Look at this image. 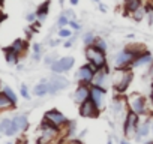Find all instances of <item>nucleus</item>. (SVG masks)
I'll list each match as a JSON object with an SVG mask.
<instances>
[{
	"mask_svg": "<svg viewBox=\"0 0 153 144\" xmlns=\"http://www.w3.org/2000/svg\"><path fill=\"white\" fill-rule=\"evenodd\" d=\"M132 80H134V74H132V71L128 69V68L117 69L114 74H113V86H114V89L119 93L126 92L128 87L131 86Z\"/></svg>",
	"mask_w": 153,
	"mask_h": 144,
	"instance_id": "nucleus-1",
	"label": "nucleus"
},
{
	"mask_svg": "<svg viewBox=\"0 0 153 144\" xmlns=\"http://www.w3.org/2000/svg\"><path fill=\"white\" fill-rule=\"evenodd\" d=\"M84 56H86L87 62H89L96 71L107 66V56H105V51L101 50V48H98L96 45H89V47H86Z\"/></svg>",
	"mask_w": 153,
	"mask_h": 144,
	"instance_id": "nucleus-2",
	"label": "nucleus"
},
{
	"mask_svg": "<svg viewBox=\"0 0 153 144\" xmlns=\"http://www.w3.org/2000/svg\"><path fill=\"white\" fill-rule=\"evenodd\" d=\"M128 107H129V111H134L137 113L138 116L141 114H147L149 111V102L147 99L140 95V93H132L131 96H128Z\"/></svg>",
	"mask_w": 153,
	"mask_h": 144,
	"instance_id": "nucleus-3",
	"label": "nucleus"
},
{
	"mask_svg": "<svg viewBox=\"0 0 153 144\" xmlns=\"http://www.w3.org/2000/svg\"><path fill=\"white\" fill-rule=\"evenodd\" d=\"M138 126H140V116L134 111H128L126 117H125V123H123V132L128 138L137 137L138 132Z\"/></svg>",
	"mask_w": 153,
	"mask_h": 144,
	"instance_id": "nucleus-4",
	"label": "nucleus"
},
{
	"mask_svg": "<svg viewBox=\"0 0 153 144\" xmlns=\"http://www.w3.org/2000/svg\"><path fill=\"white\" fill-rule=\"evenodd\" d=\"M137 57V54L128 48H125L123 51L117 53L114 56V60H113V65L116 69H123V68H129L131 63L134 62V59Z\"/></svg>",
	"mask_w": 153,
	"mask_h": 144,
	"instance_id": "nucleus-5",
	"label": "nucleus"
},
{
	"mask_svg": "<svg viewBox=\"0 0 153 144\" xmlns=\"http://www.w3.org/2000/svg\"><path fill=\"white\" fill-rule=\"evenodd\" d=\"M44 120H47L50 125H53V126H56V128H59V129L66 128L68 123H69V120H68L59 110H50V111H47L45 116H44Z\"/></svg>",
	"mask_w": 153,
	"mask_h": 144,
	"instance_id": "nucleus-6",
	"label": "nucleus"
},
{
	"mask_svg": "<svg viewBox=\"0 0 153 144\" xmlns=\"http://www.w3.org/2000/svg\"><path fill=\"white\" fill-rule=\"evenodd\" d=\"M27 126H29V119H27V116H24V114L17 116V117H14V119L11 120V126L8 128V131L5 132V135H9V137H11V135H15V134L21 132V131H26Z\"/></svg>",
	"mask_w": 153,
	"mask_h": 144,
	"instance_id": "nucleus-7",
	"label": "nucleus"
},
{
	"mask_svg": "<svg viewBox=\"0 0 153 144\" xmlns=\"http://www.w3.org/2000/svg\"><path fill=\"white\" fill-rule=\"evenodd\" d=\"M95 74H96V69L90 63H87V65H83L76 71V80L80 81V84H92Z\"/></svg>",
	"mask_w": 153,
	"mask_h": 144,
	"instance_id": "nucleus-8",
	"label": "nucleus"
},
{
	"mask_svg": "<svg viewBox=\"0 0 153 144\" xmlns=\"http://www.w3.org/2000/svg\"><path fill=\"white\" fill-rule=\"evenodd\" d=\"M78 113L81 117H87V119H95L99 116L101 113V108L92 101V99H87L86 102H83L78 108Z\"/></svg>",
	"mask_w": 153,
	"mask_h": 144,
	"instance_id": "nucleus-9",
	"label": "nucleus"
},
{
	"mask_svg": "<svg viewBox=\"0 0 153 144\" xmlns=\"http://www.w3.org/2000/svg\"><path fill=\"white\" fill-rule=\"evenodd\" d=\"M74 57H69V56H66V57H60V59H57L53 65H51V71L54 72V74H62V72H68V71H71V68L74 66Z\"/></svg>",
	"mask_w": 153,
	"mask_h": 144,
	"instance_id": "nucleus-10",
	"label": "nucleus"
},
{
	"mask_svg": "<svg viewBox=\"0 0 153 144\" xmlns=\"http://www.w3.org/2000/svg\"><path fill=\"white\" fill-rule=\"evenodd\" d=\"M105 95H107V89H104V87H101V86L92 84V87H90V99H92L101 110H102V107H104Z\"/></svg>",
	"mask_w": 153,
	"mask_h": 144,
	"instance_id": "nucleus-11",
	"label": "nucleus"
},
{
	"mask_svg": "<svg viewBox=\"0 0 153 144\" xmlns=\"http://www.w3.org/2000/svg\"><path fill=\"white\" fill-rule=\"evenodd\" d=\"M87 99H90V87H89V84H80L76 87V90L74 92V102L81 105Z\"/></svg>",
	"mask_w": 153,
	"mask_h": 144,
	"instance_id": "nucleus-12",
	"label": "nucleus"
},
{
	"mask_svg": "<svg viewBox=\"0 0 153 144\" xmlns=\"http://www.w3.org/2000/svg\"><path fill=\"white\" fill-rule=\"evenodd\" d=\"M153 63V56L149 53V51H144L141 53L140 56H137L134 59V62L131 63V69H135V68H141V66H147V65H152Z\"/></svg>",
	"mask_w": 153,
	"mask_h": 144,
	"instance_id": "nucleus-13",
	"label": "nucleus"
},
{
	"mask_svg": "<svg viewBox=\"0 0 153 144\" xmlns=\"http://www.w3.org/2000/svg\"><path fill=\"white\" fill-rule=\"evenodd\" d=\"M48 83H50V86H51V93H57L59 90H63V89H66V87L69 86V81H68L66 78L60 77V75L51 77V80H50Z\"/></svg>",
	"mask_w": 153,
	"mask_h": 144,
	"instance_id": "nucleus-14",
	"label": "nucleus"
},
{
	"mask_svg": "<svg viewBox=\"0 0 153 144\" xmlns=\"http://www.w3.org/2000/svg\"><path fill=\"white\" fill-rule=\"evenodd\" d=\"M107 81H108V66H105V68L96 71V74H95V78H93L92 84L101 86V87L107 89Z\"/></svg>",
	"mask_w": 153,
	"mask_h": 144,
	"instance_id": "nucleus-15",
	"label": "nucleus"
},
{
	"mask_svg": "<svg viewBox=\"0 0 153 144\" xmlns=\"http://www.w3.org/2000/svg\"><path fill=\"white\" fill-rule=\"evenodd\" d=\"M129 107H128V101L126 99H123V98H116L114 101H113V111H114V114L116 116H120L125 110H128Z\"/></svg>",
	"mask_w": 153,
	"mask_h": 144,
	"instance_id": "nucleus-16",
	"label": "nucleus"
},
{
	"mask_svg": "<svg viewBox=\"0 0 153 144\" xmlns=\"http://www.w3.org/2000/svg\"><path fill=\"white\" fill-rule=\"evenodd\" d=\"M33 93H35L36 96H45L47 93H51V86H50V83H48L47 80H44L42 83L36 84V86L33 87Z\"/></svg>",
	"mask_w": 153,
	"mask_h": 144,
	"instance_id": "nucleus-17",
	"label": "nucleus"
},
{
	"mask_svg": "<svg viewBox=\"0 0 153 144\" xmlns=\"http://www.w3.org/2000/svg\"><path fill=\"white\" fill-rule=\"evenodd\" d=\"M48 9H50V0H45V2L36 9V17H38V21H44L48 15Z\"/></svg>",
	"mask_w": 153,
	"mask_h": 144,
	"instance_id": "nucleus-18",
	"label": "nucleus"
},
{
	"mask_svg": "<svg viewBox=\"0 0 153 144\" xmlns=\"http://www.w3.org/2000/svg\"><path fill=\"white\" fill-rule=\"evenodd\" d=\"M140 6H143L141 0H125V12L129 14V15L132 12H135Z\"/></svg>",
	"mask_w": 153,
	"mask_h": 144,
	"instance_id": "nucleus-19",
	"label": "nucleus"
},
{
	"mask_svg": "<svg viewBox=\"0 0 153 144\" xmlns=\"http://www.w3.org/2000/svg\"><path fill=\"white\" fill-rule=\"evenodd\" d=\"M9 48H11L12 51H15L17 54H23V53L27 50V44H26V41H23V39H15Z\"/></svg>",
	"mask_w": 153,
	"mask_h": 144,
	"instance_id": "nucleus-20",
	"label": "nucleus"
},
{
	"mask_svg": "<svg viewBox=\"0 0 153 144\" xmlns=\"http://www.w3.org/2000/svg\"><path fill=\"white\" fill-rule=\"evenodd\" d=\"M150 131H152V123H150V120H149V122H144L143 125L140 123L138 132H137V140H141V137H147V135L150 134Z\"/></svg>",
	"mask_w": 153,
	"mask_h": 144,
	"instance_id": "nucleus-21",
	"label": "nucleus"
},
{
	"mask_svg": "<svg viewBox=\"0 0 153 144\" xmlns=\"http://www.w3.org/2000/svg\"><path fill=\"white\" fill-rule=\"evenodd\" d=\"M12 107H15V104H14L3 92H0V111L9 110V108H12Z\"/></svg>",
	"mask_w": 153,
	"mask_h": 144,
	"instance_id": "nucleus-22",
	"label": "nucleus"
},
{
	"mask_svg": "<svg viewBox=\"0 0 153 144\" xmlns=\"http://www.w3.org/2000/svg\"><path fill=\"white\" fill-rule=\"evenodd\" d=\"M131 17H132L135 21H143V20L147 17V6H140L135 12L131 14Z\"/></svg>",
	"mask_w": 153,
	"mask_h": 144,
	"instance_id": "nucleus-23",
	"label": "nucleus"
},
{
	"mask_svg": "<svg viewBox=\"0 0 153 144\" xmlns=\"http://www.w3.org/2000/svg\"><path fill=\"white\" fill-rule=\"evenodd\" d=\"M5 56H6V62H8L9 65H17V63H18V56H20V54H17V53L12 51L11 48H6Z\"/></svg>",
	"mask_w": 153,
	"mask_h": 144,
	"instance_id": "nucleus-24",
	"label": "nucleus"
},
{
	"mask_svg": "<svg viewBox=\"0 0 153 144\" xmlns=\"http://www.w3.org/2000/svg\"><path fill=\"white\" fill-rule=\"evenodd\" d=\"M95 41H96V36H95V33H92V32H89V33H86V35L83 36V42H84V45H86V47L93 45V44H95Z\"/></svg>",
	"mask_w": 153,
	"mask_h": 144,
	"instance_id": "nucleus-25",
	"label": "nucleus"
},
{
	"mask_svg": "<svg viewBox=\"0 0 153 144\" xmlns=\"http://www.w3.org/2000/svg\"><path fill=\"white\" fill-rule=\"evenodd\" d=\"M2 92H3V93H5V95H6V96H8V98H9L12 102H14V104H17V95H15V92H14L11 87L5 86V87L2 89Z\"/></svg>",
	"mask_w": 153,
	"mask_h": 144,
	"instance_id": "nucleus-26",
	"label": "nucleus"
},
{
	"mask_svg": "<svg viewBox=\"0 0 153 144\" xmlns=\"http://www.w3.org/2000/svg\"><path fill=\"white\" fill-rule=\"evenodd\" d=\"M93 45H96L98 48H101V50H104V51L108 50V44H107V41H105L104 38H96V41H95Z\"/></svg>",
	"mask_w": 153,
	"mask_h": 144,
	"instance_id": "nucleus-27",
	"label": "nucleus"
},
{
	"mask_svg": "<svg viewBox=\"0 0 153 144\" xmlns=\"http://www.w3.org/2000/svg\"><path fill=\"white\" fill-rule=\"evenodd\" d=\"M69 24V18L65 15V14H62L59 18H57V26L62 29V27H65V26H68Z\"/></svg>",
	"mask_w": 153,
	"mask_h": 144,
	"instance_id": "nucleus-28",
	"label": "nucleus"
},
{
	"mask_svg": "<svg viewBox=\"0 0 153 144\" xmlns=\"http://www.w3.org/2000/svg\"><path fill=\"white\" fill-rule=\"evenodd\" d=\"M71 36H72L71 29H65V27H62V29L59 30V38H71Z\"/></svg>",
	"mask_w": 153,
	"mask_h": 144,
	"instance_id": "nucleus-29",
	"label": "nucleus"
},
{
	"mask_svg": "<svg viewBox=\"0 0 153 144\" xmlns=\"http://www.w3.org/2000/svg\"><path fill=\"white\" fill-rule=\"evenodd\" d=\"M57 59H59V57H57V54H56V53H51V54H48V56L45 57V65H50V66H51Z\"/></svg>",
	"mask_w": 153,
	"mask_h": 144,
	"instance_id": "nucleus-30",
	"label": "nucleus"
},
{
	"mask_svg": "<svg viewBox=\"0 0 153 144\" xmlns=\"http://www.w3.org/2000/svg\"><path fill=\"white\" fill-rule=\"evenodd\" d=\"M9 126H11V120H9V119H5L2 123H0V129H2V132H3V134L8 131V128H9Z\"/></svg>",
	"mask_w": 153,
	"mask_h": 144,
	"instance_id": "nucleus-31",
	"label": "nucleus"
},
{
	"mask_svg": "<svg viewBox=\"0 0 153 144\" xmlns=\"http://www.w3.org/2000/svg\"><path fill=\"white\" fill-rule=\"evenodd\" d=\"M72 30H81V26L78 24V23H76L75 20H69V24H68Z\"/></svg>",
	"mask_w": 153,
	"mask_h": 144,
	"instance_id": "nucleus-32",
	"label": "nucleus"
},
{
	"mask_svg": "<svg viewBox=\"0 0 153 144\" xmlns=\"http://www.w3.org/2000/svg\"><path fill=\"white\" fill-rule=\"evenodd\" d=\"M26 20H27L29 23H35V21L38 20V17H36V12H30V14H27V15H26Z\"/></svg>",
	"mask_w": 153,
	"mask_h": 144,
	"instance_id": "nucleus-33",
	"label": "nucleus"
},
{
	"mask_svg": "<svg viewBox=\"0 0 153 144\" xmlns=\"http://www.w3.org/2000/svg\"><path fill=\"white\" fill-rule=\"evenodd\" d=\"M21 95H23V98H26V99H29V90H27V87L23 84L21 86Z\"/></svg>",
	"mask_w": 153,
	"mask_h": 144,
	"instance_id": "nucleus-34",
	"label": "nucleus"
},
{
	"mask_svg": "<svg viewBox=\"0 0 153 144\" xmlns=\"http://www.w3.org/2000/svg\"><path fill=\"white\" fill-rule=\"evenodd\" d=\"M74 41H75V36H71L66 42H65V47L66 48H69V47H72V44H74Z\"/></svg>",
	"mask_w": 153,
	"mask_h": 144,
	"instance_id": "nucleus-35",
	"label": "nucleus"
},
{
	"mask_svg": "<svg viewBox=\"0 0 153 144\" xmlns=\"http://www.w3.org/2000/svg\"><path fill=\"white\" fill-rule=\"evenodd\" d=\"M63 14H65V15H66V17H68L69 20H74V17H75V15H74V11H71V9H68V11H65Z\"/></svg>",
	"mask_w": 153,
	"mask_h": 144,
	"instance_id": "nucleus-36",
	"label": "nucleus"
},
{
	"mask_svg": "<svg viewBox=\"0 0 153 144\" xmlns=\"http://www.w3.org/2000/svg\"><path fill=\"white\" fill-rule=\"evenodd\" d=\"M33 54H41V45L39 44L33 45Z\"/></svg>",
	"mask_w": 153,
	"mask_h": 144,
	"instance_id": "nucleus-37",
	"label": "nucleus"
},
{
	"mask_svg": "<svg viewBox=\"0 0 153 144\" xmlns=\"http://www.w3.org/2000/svg\"><path fill=\"white\" fill-rule=\"evenodd\" d=\"M65 144H83L80 140H69V141H66Z\"/></svg>",
	"mask_w": 153,
	"mask_h": 144,
	"instance_id": "nucleus-38",
	"label": "nucleus"
},
{
	"mask_svg": "<svg viewBox=\"0 0 153 144\" xmlns=\"http://www.w3.org/2000/svg\"><path fill=\"white\" fill-rule=\"evenodd\" d=\"M149 77H150V78H153V63L150 65V69H149Z\"/></svg>",
	"mask_w": 153,
	"mask_h": 144,
	"instance_id": "nucleus-39",
	"label": "nucleus"
},
{
	"mask_svg": "<svg viewBox=\"0 0 153 144\" xmlns=\"http://www.w3.org/2000/svg\"><path fill=\"white\" fill-rule=\"evenodd\" d=\"M78 2H80V0H69L71 6H76V5H78Z\"/></svg>",
	"mask_w": 153,
	"mask_h": 144,
	"instance_id": "nucleus-40",
	"label": "nucleus"
},
{
	"mask_svg": "<svg viewBox=\"0 0 153 144\" xmlns=\"http://www.w3.org/2000/svg\"><path fill=\"white\" fill-rule=\"evenodd\" d=\"M99 9H101L102 12H105V11H107V6H105V5H102V3H99Z\"/></svg>",
	"mask_w": 153,
	"mask_h": 144,
	"instance_id": "nucleus-41",
	"label": "nucleus"
},
{
	"mask_svg": "<svg viewBox=\"0 0 153 144\" xmlns=\"http://www.w3.org/2000/svg\"><path fill=\"white\" fill-rule=\"evenodd\" d=\"M150 101H152V104H153V84H152V92H150Z\"/></svg>",
	"mask_w": 153,
	"mask_h": 144,
	"instance_id": "nucleus-42",
	"label": "nucleus"
},
{
	"mask_svg": "<svg viewBox=\"0 0 153 144\" xmlns=\"http://www.w3.org/2000/svg\"><path fill=\"white\" fill-rule=\"evenodd\" d=\"M33 59H35V60H39V59H41V54H33Z\"/></svg>",
	"mask_w": 153,
	"mask_h": 144,
	"instance_id": "nucleus-43",
	"label": "nucleus"
},
{
	"mask_svg": "<svg viewBox=\"0 0 153 144\" xmlns=\"http://www.w3.org/2000/svg\"><path fill=\"white\" fill-rule=\"evenodd\" d=\"M120 144H131V143H128L126 140H122V141H120Z\"/></svg>",
	"mask_w": 153,
	"mask_h": 144,
	"instance_id": "nucleus-44",
	"label": "nucleus"
},
{
	"mask_svg": "<svg viewBox=\"0 0 153 144\" xmlns=\"http://www.w3.org/2000/svg\"><path fill=\"white\" fill-rule=\"evenodd\" d=\"M93 2H95V3H101V0H93Z\"/></svg>",
	"mask_w": 153,
	"mask_h": 144,
	"instance_id": "nucleus-45",
	"label": "nucleus"
},
{
	"mask_svg": "<svg viewBox=\"0 0 153 144\" xmlns=\"http://www.w3.org/2000/svg\"><path fill=\"white\" fill-rule=\"evenodd\" d=\"M107 144H113V141H111V140H108V143H107Z\"/></svg>",
	"mask_w": 153,
	"mask_h": 144,
	"instance_id": "nucleus-46",
	"label": "nucleus"
},
{
	"mask_svg": "<svg viewBox=\"0 0 153 144\" xmlns=\"http://www.w3.org/2000/svg\"><path fill=\"white\" fill-rule=\"evenodd\" d=\"M147 144H153V141H152V143H147Z\"/></svg>",
	"mask_w": 153,
	"mask_h": 144,
	"instance_id": "nucleus-47",
	"label": "nucleus"
},
{
	"mask_svg": "<svg viewBox=\"0 0 153 144\" xmlns=\"http://www.w3.org/2000/svg\"><path fill=\"white\" fill-rule=\"evenodd\" d=\"M8 144H12V143H8Z\"/></svg>",
	"mask_w": 153,
	"mask_h": 144,
	"instance_id": "nucleus-48",
	"label": "nucleus"
}]
</instances>
